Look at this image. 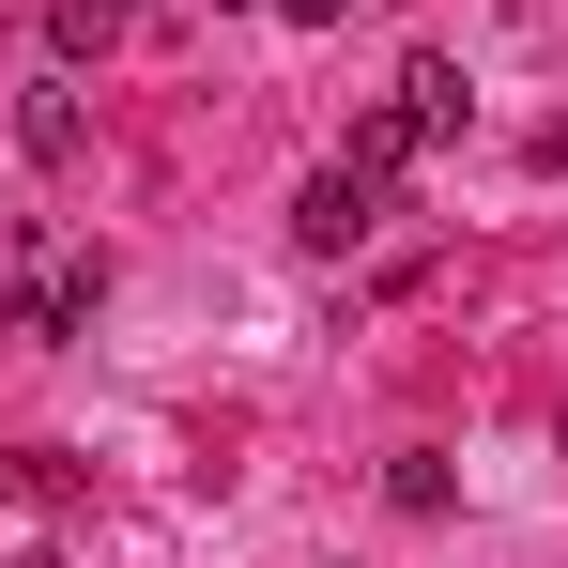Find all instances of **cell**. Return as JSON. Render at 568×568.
Listing matches in <instances>:
<instances>
[{
  "mask_svg": "<svg viewBox=\"0 0 568 568\" xmlns=\"http://www.w3.org/2000/svg\"><path fill=\"white\" fill-rule=\"evenodd\" d=\"M369 215H384L369 170H307V185H292V246H307V262H354V246H369Z\"/></svg>",
  "mask_w": 568,
  "mask_h": 568,
  "instance_id": "cell-1",
  "label": "cell"
},
{
  "mask_svg": "<svg viewBox=\"0 0 568 568\" xmlns=\"http://www.w3.org/2000/svg\"><path fill=\"white\" fill-rule=\"evenodd\" d=\"M16 139H31V170H78V154H93V123H78V78H62V62L16 93Z\"/></svg>",
  "mask_w": 568,
  "mask_h": 568,
  "instance_id": "cell-2",
  "label": "cell"
},
{
  "mask_svg": "<svg viewBox=\"0 0 568 568\" xmlns=\"http://www.w3.org/2000/svg\"><path fill=\"white\" fill-rule=\"evenodd\" d=\"M384 507H399V523H446V507H462V462H446V446H399V462H384Z\"/></svg>",
  "mask_w": 568,
  "mask_h": 568,
  "instance_id": "cell-3",
  "label": "cell"
},
{
  "mask_svg": "<svg viewBox=\"0 0 568 568\" xmlns=\"http://www.w3.org/2000/svg\"><path fill=\"white\" fill-rule=\"evenodd\" d=\"M462 62H399V123H415V139H462Z\"/></svg>",
  "mask_w": 568,
  "mask_h": 568,
  "instance_id": "cell-4",
  "label": "cell"
},
{
  "mask_svg": "<svg viewBox=\"0 0 568 568\" xmlns=\"http://www.w3.org/2000/svg\"><path fill=\"white\" fill-rule=\"evenodd\" d=\"M415 154H430V139H415V123H399V93H384L369 123H354V139H338V170H369V185H399V170H415Z\"/></svg>",
  "mask_w": 568,
  "mask_h": 568,
  "instance_id": "cell-5",
  "label": "cell"
},
{
  "mask_svg": "<svg viewBox=\"0 0 568 568\" xmlns=\"http://www.w3.org/2000/svg\"><path fill=\"white\" fill-rule=\"evenodd\" d=\"M123 16H139V0H47V47H62V62H78V47H123Z\"/></svg>",
  "mask_w": 568,
  "mask_h": 568,
  "instance_id": "cell-6",
  "label": "cell"
},
{
  "mask_svg": "<svg viewBox=\"0 0 568 568\" xmlns=\"http://www.w3.org/2000/svg\"><path fill=\"white\" fill-rule=\"evenodd\" d=\"M277 16H292V31H338V16H354V0H277Z\"/></svg>",
  "mask_w": 568,
  "mask_h": 568,
  "instance_id": "cell-7",
  "label": "cell"
}]
</instances>
